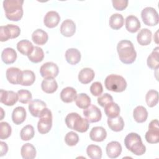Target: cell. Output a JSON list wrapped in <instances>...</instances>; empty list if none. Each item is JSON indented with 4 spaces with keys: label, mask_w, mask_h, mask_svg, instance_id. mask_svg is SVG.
Instances as JSON below:
<instances>
[{
    "label": "cell",
    "mask_w": 159,
    "mask_h": 159,
    "mask_svg": "<svg viewBox=\"0 0 159 159\" xmlns=\"http://www.w3.org/2000/svg\"><path fill=\"white\" fill-rule=\"evenodd\" d=\"M117 51L120 60L124 64H131L136 58L137 53L133 43L128 40L120 41L117 45Z\"/></svg>",
    "instance_id": "6da1fadb"
},
{
    "label": "cell",
    "mask_w": 159,
    "mask_h": 159,
    "mask_svg": "<svg viewBox=\"0 0 159 159\" xmlns=\"http://www.w3.org/2000/svg\"><path fill=\"white\" fill-rule=\"evenodd\" d=\"M22 0H5L3 1V7L6 17L10 20L18 21L23 16Z\"/></svg>",
    "instance_id": "7a4b0ae2"
},
{
    "label": "cell",
    "mask_w": 159,
    "mask_h": 159,
    "mask_svg": "<svg viewBox=\"0 0 159 159\" xmlns=\"http://www.w3.org/2000/svg\"><path fill=\"white\" fill-rule=\"evenodd\" d=\"M125 147L135 155H142L146 151L140 136L134 132L129 134L124 139Z\"/></svg>",
    "instance_id": "3957f363"
},
{
    "label": "cell",
    "mask_w": 159,
    "mask_h": 159,
    "mask_svg": "<svg viewBox=\"0 0 159 159\" xmlns=\"http://www.w3.org/2000/svg\"><path fill=\"white\" fill-rule=\"evenodd\" d=\"M65 123L69 129L81 133L86 132L89 126L88 120L86 118L81 117L76 112L68 114L65 118Z\"/></svg>",
    "instance_id": "277c9868"
},
{
    "label": "cell",
    "mask_w": 159,
    "mask_h": 159,
    "mask_svg": "<svg viewBox=\"0 0 159 159\" xmlns=\"http://www.w3.org/2000/svg\"><path fill=\"white\" fill-rule=\"evenodd\" d=\"M104 84L107 90L116 93L122 92L127 87L125 80L122 76L114 74L109 75L106 78Z\"/></svg>",
    "instance_id": "5b68a950"
},
{
    "label": "cell",
    "mask_w": 159,
    "mask_h": 159,
    "mask_svg": "<svg viewBox=\"0 0 159 159\" xmlns=\"http://www.w3.org/2000/svg\"><path fill=\"white\" fill-rule=\"evenodd\" d=\"M37 124L38 131L41 134L48 133L52 126V114L50 109L45 107L42 110Z\"/></svg>",
    "instance_id": "8992f818"
},
{
    "label": "cell",
    "mask_w": 159,
    "mask_h": 159,
    "mask_svg": "<svg viewBox=\"0 0 159 159\" xmlns=\"http://www.w3.org/2000/svg\"><path fill=\"white\" fill-rule=\"evenodd\" d=\"M141 17L143 23L148 26H155L158 24L159 21L157 11L152 7L144 8L142 11Z\"/></svg>",
    "instance_id": "52a82bcc"
},
{
    "label": "cell",
    "mask_w": 159,
    "mask_h": 159,
    "mask_svg": "<svg viewBox=\"0 0 159 159\" xmlns=\"http://www.w3.org/2000/svg\"><path fill=\"white\" fill-rule=\"evenodd\" d=\"M145 138L149 143H157L159 142V127L157 119H154L150 122L148 130L146 132Z\"/></svg>",
    "instance_id": "ba28073f"
},
{
    "label": "cell",
    "mask_w": 159,
    "mask_h": 159,
    "mask_svg": "<svg viewBox=\"0 0 159 159\" xmlns=\"http://www.w3.org/2000/svg\"><path fill=\"white\" fill-rule=\"evenodd\" d=\"M59 73L57 64L53 62H47L43 64L40 68V73L44 78H55Z\"/></svg>",
    "instance_id": "9c48e42d"
},
{
    "label": "cell",
    "mask_w": 159,
    "mask_h": 159,
    "mask_svg": "<svg viewBox=\"0 0 159 159\" xmlns=\"http://www.w3.org/2000/svg\"><path fill=\"white\" fill-rule=\"evenodd\" d=\"M83 115L89 122H97L101 119V110L94 105H90L83 110Z\"/></svg>",
    "instance_id": "30bf717a"
},
{
    "label": "cell",
    "mask_w": 159,
    "mask_h": 159,
    "mask_svg": "<svg viewBox=\"0 0 159 159\" xmlns=\"http://www.w3.org/2000/svg\"><path fill=\"white\" fill-rule=\"evenodd\" d=\"M19 101L18 94L12 91H5L1 89L0 101L6 106H12Z\"/></svg>",
    "instance_id": "8fae6325"
},
{
    "label": "cell",
    "mask_w": 159,
    "mask_h": 159,
    "mask_svg": "<svg viewBox=\"0 0 159 159\" xmlns=\"http://www.w3.org/2000/svg\"><path fill=\"white\" fill-rule=\"evenodd\" d=\"M45 102L40 99H34L29 102V111L30 114L35 117H39L41 112L46 107Z\"/></svg>",
    "instance_id": "7c38bea8"
},
{
    "label": "cell",
    "mask_w": 159,
    "mask_h": 159,
    "mask_svg": "<svg viewBox=\"0 0 159 159\" xmlns=\"http://www.w3.org/2000/svg\"><path fill=\"white\" fill-rule=\"evenodd\" d=\"M60 20L59 14L53 11H48L45 16L43 23L48 28H54L56 27Z\"/></svg>",
    "instance_id": "4fadbf2b"
},
{
    "label": "cell",
    "mask_w": 159,
    "mask_h": 159,
    "mask_svg": "<svg viewBox=\"0 0 159 159\" xmlns=\"http://www.w3.org/2000/svg\"><path fill=\"white\" fill-rule=\"evenodd\" d=\"M76 31V25L71 19L65 20L60 26L61 34L66 37L73 36Z\"/></svg>",
    "instance_id": "5bb4252c"
},
{
    "label": "cell",
    "mask_w": 159,
    "mask_h": 159,
    "mask_svg": "<svg viewBox=\"0 0 159 159\" xmlns=\"http://www.w3.org/2000/svg\"><path fill=\"white\" fill-rule=\"evenodd\" d=\"M106 153L110 158H117L122 152V146L117 141H112L106 146Z\"/></svg>",
    "instance_id": "9a60e30c"
},
{
    "label": "cell",
    "mask_w": 159,
    "mask_h": 159,
    "mask_svg": "<svg viewBox=\"0 0 159 159\" xmlns=\"http://www.w3.org/2000/svg\"><path fill=\"white\" fill-rule=\"evenodd\" d=\"M107 136V132L102 127L97 126L93 127L89 133V137L94 142H102Z\"/></svg>",
    "instance_id": "2e32d148"
},
{
    "label": "cell",
    "mask_w": 159,
    "mask_h": 159,
    "mask_svg": "<svg viewBox=\"0 0 159 159\" xmlns=\"http://www.w3.org/2000/svg\"><path fill=\"white\" fill-rule=\"evenodd\" d=\"M77 96L76 91L72 87H66L60 93V98L65 103L72 102Z\"/></svg>",
    "instance_id": "e0dca14e"
},
{
    "label": "cell",
    "mask_w": 159,
    "mask_h": 159,
    "mask_svg": "<svg viewBox=\"0 0 159 159\" xmlns=\"http://www.w3.org/2000/svg\"><path fill=\"white\" fill-rule=\"evenodd\" d=\"M125 28L130 33L137 32L140 28V22L135 16H129L125 19Z\"/></svg>",
    "instance_id": "ac0fdd59"
},
{
    "label": "cell",
    "mask_w": 159,
    "mask_h": 159,
    "mask_svg": "<svg viewBox=\"0 0 159 159\" xmlns=\"http://www.w3.org/2000/svg\"><path fill=\"white\" fill-rule=\"evenodd\" d=\"M43 91L46 93L51 94L55 92L58 88V84L53 78H44L41 84Z\"/></svg>",
    "instance_id": "d6986e66"
},
{
    "label": "cell",
    "mask_w": 159,
    "mask_h": 159,
    "mask_svg": "<svg viewBox=\"0 0 159 159\" xmlns=\"http://www.w3.org/2000/svg\"><path fill=\"white\" fill-rule=\"evenodd\" d=\"M22 71L15 67L9 68L6 72V76L7 81L12 84H19V79Z\"/></svg>",
    "instance_id": "ffe728a7"
},
{
    "label": "cell",
    "mask_w": 159,
    "mask_h": 159,
    "mask_svg": "<svg viewBox=\"0 0 159 159\" xmlns=\"http://www.w3.org/2000/svg\"><path fill=\"white\" fill-rule=\"evenodd\" d=\"M35 80V75L34 73L31 70H24L22 71L20 79L19 84L22 86H30Z\"/></svg>",
    "instance_id": "44dd1931"
},
{
    "label": "cell",
    "mask_w": 159,
    "mask_h": 159,
    "mask_svg": "<svg viewBox=\"0 0 159 159\" xmlns=\"http://www.w3.org/2000/svg\"><path fill=\"white\" fill-rule=\"evenodd\" d=\"M65 58L69 64L76 65L81 60V53L76 48H68L65 52Z\"/></svg>",
    "instance_id": "7402d4cb"
},
{
    "label": "cell",
    "mask_w": 159,
    "mask_h": 159,
    "mask_svg": "<svg viewBox=\"0 0 159 159\" xmlns=\"http://www.w3.org/2000/svg\"><path fill=\"white\" fill-rule=\"evenodd\" d=\"M95 76L93 70L89 68H83L78 74V80L82 84H88L93 81Z\"/></svg>",
    "instance_id": "603a6c76"
},
{
    "label": "cell",
    "mask_w": 159,
    "mask_h": 159,
    "mask_svg": "<svg viewBox=\"0 0 159 159\" xmlns=\"http://www.w3.org/2000/svg\"><path fill=\"white\" fill-rule=\"evenodd\" d=\"M26 118V111L24 107L18 106L16 107L12 113V122L16 124L19 125L24 122Z\"/></svg>",
    "instance_id": "cb8c5ba5"
},
{
    "label": "cell",
    "mask_w": 159,
    "mask_h": 159,
    "mask_svg": "<svg viewBox=\"0 0 159 159\" xmlns=\"http://www.w3.org/2000/svg\"><path fill=\"white\" fill-rule=\"evenodd\" d=\"M17 53L12 48L7 47L4 48L1 53V59L2 61L6 64H12L16 60Z\"/></svg>",
    "instance_id": "d4e9b609"
},
{
    "label": "cell",
    "mask_w": 159,
    "mask_h": 159,
    "mask_svg": "<svg viewBox=\"0 0 159 159\" xmlns=\"http://www.w3.org/2000/svg\"><path fill=\"white\" fill-rule=\"evenodd\" d=\"M48 39L47 33L40 29H36L32 34V40L37 45H44L48 41Z\"/></svg>",
    "instance_id": "484cf974"
},
{
    "label": "cell",
    "mask_w": 159,
    "mask_h": 159,
    "mask_svg": "<svg viewBox=\"0 0 159 159\" xmlns=\"http://www.w3.org/2000/svg\"><path fill=\"white\" fill-rule=\"evenodd\" d=\"M152 32L148 29H142L138 33L137 40L138 43L142 46L148 45L152 41Z\"/></svg>",
    "instance_id": "4316f807"
},
{
    "label": "cell",
    "mask_w": 159,
    "mask_h": 159,
    "mask_svg": "<svg viewBox=\"0 0 159 159\" xmlns=\"http://www.w3.org/2000/svg\"><path fill=\"white\" fill-rule=\"evenodd\" d=\"M133 117L137 122L142 123L147 119L148 112L143 106H138L134 109Z\"/></svg>",
    "instance_id": "83f0119b"
},
{
    "label": "cell",
    "mask_w": 159,
    "mask_h": 159,
    "mask_svg": "<svg viewBox=\"0 0 159 159\" xmlns=\"http://www.w3.org/2000/svg\"><path fill=\"white\" fill-rule=\"evenodd\" d=\"M107 124L109 127L114 132H120L124 127V120L120 116L114 118H108Z\"/></svg>",
    "instance_id": "f1b7e54d"
},
{
    "label": "cell",
    "mask_w": 159,
    "mask_h": 159,
    "mask_svg": "<svg viewBox=\"0 0 159 159\" xmlns=\"http://www.w3.org/2000/svg\"><path fill=\"white\" fill-rule=\"evenodd\" d=\"M20 154L24 159H33L36 156V149L32 144L27 143L22 146Z\"/></svg>",
    "instance_id": "f546056e"
},
{
    "label": "cell",
    "mask_w": 159,
    "mask_h": 159,
    "mask_svg": "<svg viewBox=\"0 0 159 159\" xmlns=\"http://www.w3.org/2000/svg\"><path fill=\"white\" fill-rule=\"evenodd\" d=\"M104 112L108 118H114L119 116L120 114V107L116 102H111L104 107Z\"/></svg>",
    "instance_id": "4dcf8cb0"
},
{
    "label": "cell",
    "mask_w": 159,
    "mask_h": 159,
    "mask_svg": "<svg viewBox=\"0 0 159 159\" xmlns=\"http://www.w3.org/2000/svg\"><path fill=\"white\" fill-rule=\"evenodd\" d=\"M158 50L159 48L157 47L153 49L152 52L149 55L147 58V65L152 70H157L159 67V60H158Z\"/></svg>",
    "instance_id": "1f68e13d"
},
{
    "label": "cell",
    "mask_w": 159,
    "mask_h": 159,
    "mask_svg": "<svg viewBox=\"0 0 159 159\" xmlns=\"http://www.w3.org/2000/svg\"><path fill=\"white\" fill-rule=\"evenodd\" d=\"M34 46L28 40H22L17 44V49L24 55L28 56L33 50Z\"/></svg>",
    "instance_id": "d6a6232c"
},
{
    "label": "cell",
    "mask_w": 159,
    "mask_h": 159,
    "mask_svg": "<svg viewBox=\"0 0 159 159\" xmlns=\"http://www.w3.org/2000/svg\"><path fill=\"white\" fill-rule=\"evenodd\" d=\"M124 22V19L122 15L117 13L112 14L110 17L109 20V26L114 30H118L120 29L123 26Z\"/></svg>",
    "instance_id": "836d02e7"
},
{
    "label": "cell",
    "mask_w": 159,
    "mask_h": 159,
    "mask_svg": "<svg viewBox=\"0 0 159 159\" xmlns=\"http://www.w3.org/2000/svg\"><path fill=\"white\" fill-rule=\"evenodd\" d=\"M27 57L30 61L37 63L43 60L44 58V53L42 48L39 47L35 46L32 52Z\"/></svg>",
    "instance_id": "e575fe53"
},
{
    "label": "cell",
    "mask_w": 159,
    "mask_h": 159,
    "mask_svg": "<svg viewBox=\"0 0 159 159\" xmlns=\"http://www.w3.org/2000/svg\"><path fill=\"white\" fill-rule=\"evenodd\" d=\"M75 103L78 107L84 109L91 105V99L88 94L85 93H80L77 94Z\"/></svg>",
    "instance_id": "d590c367"
},
{
    "label": "cell",
    "mask_w": 159,
    "mask_h": 159,
    "mask_svg": "<svg viewBox=\"0 0 159 159\" xmlns=\"http://www.w3.org/2000/svg\"><path fill=\"white\" fill-rule=\"evenodd\" d=\"M145 101L147 104L150 107L156 106L158 102V93L154 89L149 90L145 96Z\"/></svg>",
    "instance_id": "8d00e7d4"
},
{
    "label": "cell",
    "mask_w": 159,
    "mask_h": 159,
    "mask_svg": "<svg viewBox=\"0 0 159 159\" xmlns=\"http://www.w3.org/2000/svg\"><path fill=\"white\" fill-rule=\"evenodd\" d=\"M88 156L91 159H101L102 157V150L96 145H89L86 148Z\"/></svg>",
    "instance_id": "74e56055"
},
{
    "label": "cell",
    "mask_w": 159,
    "mask_h": 159,
    "mask_svg": "<svg viewBox=\"0 0 159 159\" xmlns=\"http://www.w3.org/2000/svg\"><path fill=\"white\" fill-rule=\"evenodd\" d=\"M35 134L34 129L31 125H27L24 127L20 133V139L24 141H27L32 139Z\"/></svg>",
    "instance_id": "f35d334b"
},
{
    "label": "cell",
    "mask_w": 159,
    "mask_h": 159,
    "mask_svg": "<svg viewBox=\"0 0 159 159\" xmlns=\"http://www.w3.org/2000/svg\"><path fill=\"white\" fill-rule=\"evenodd\" d=\"M12 129L11 125L6 122L0 123V139L1 140L7 139L11 134Z\"/></svg>",
    "instance_id": "ab89813d"
},
{
    "label": "cell",
    "mask_w": 159,
    "mask_h": 159,
    "mask_svg": "<svg viewBox=\"0 0 159 159\" xmlns=\"http://www.w3.org/2000/svg\"><path fill=\"white\" fill-rule=\"evenodd\" d=\"M79 141V137L78 134L73 131L68 132L65 137V142L68 146H75Z\"/></svg>",
    "instance_id": "60d3db41"
},
{
    "label": "cell",
    "mask_w": 159,
    "mask_h": 159,
    "mask_svg": "<svg viewBox=\"0 0 159 159\" xmlns=\"http://www.w3.org/2000/svg\"><path fill=\"white\" fill-rule=\"evenodd\" d=\"M19 101L22 104H27L32 101L31 93L26 89H20L17 91Z\"/></svg>",
    "instance_id": "b9f144b4"
},
{
    "label": "cell",
    "mask_w": 159,
    "mask_h": 159,
    "mask_svg": "<svg viewBox=\"0 0 159 159\" xmlns=\"http://www.w3.org/2000/svg\"><path fill=\"white\" fill-rule=\"evenodd\" d=\"M90 91L93 96H99L103 91L102 84L98 81L93 83L90 86Z\"/></svg>",
    "instance_id": "7bdbcfd3"
},
{
    "label": "cell",
    "mask_w": 159,
    "mask_h": 159,
    "mask_svg": "<svg viewBox=\"0 0 159 159\" xmlns=\"http://www.w3.org/2000/svg\"><path fill=\"white\" fill-rule=\"evenodd\" d=\"M113 98L111 95L108 93H104L100 95L98 98V102L101 107H104L107 104L112 102Z\"/></svg>",
    "instance_id": "ee69618b"
},
{
    "label": "cell",
    "mask_w": 159,
    "mask_h": 159,
    "mask_svg": "<svg viewBox=\"0 0 159 159\" xmlns=\"http://www.w3.org/2000/svg\"><path fill=\"white\" fill-rule=\"evenodd\" d=\"M114 8L117 11H123L128 5L127 0H113L112 1Z\"/></svg>",
    "instance_id": "f6af8a7d"
},
{
    "label": "cell",
    "mask_w": 159,
    "mask_h": 159,
    "mask_svg": "<svg viewBox=\"0 0 159 159\" xmlns=\"http://www.w3.org/2000/svg\"><path fill=\"white\" fill-rule=\"evenodd\" d=\"M7 27L9 30L11 39L17 38L20 35V29L17 25L14 24H7Z\"/></svg>",
    "instance_id": "bcb514c9"
},
{
    "label": "cell",
    "mask_w": 159,
    "mask_h": 159,
    "mask_svg": "<svg viewBox=\"0 0 159 159\" xmlns=\"http://www.w3.org/2000/svg\"><path fill=\"white\" fill-rule=\"evenodd\" d=\"M11 39V35L9 30L7 27L6 26H1L0 27V40L1 42H5Z\"/></svg>",
    "instance_id": "7dc6e473"
},
{
    "label": "cell",
    "mask_w": 159,
    "mask_h": 159,
    "mask_svg": "<svg viewBox=\"0 0 159 159\" xmlns=\"http://www.w3.org/2000/svg\"><path fill=\"white\" fill-rule=\"evenodd\" d=\"M0 146H1V157H2L3 155H6L8 151V147L6 143L4 142H0Z\"/></svg>",
    "instance_id": "c3c4849f"
},
{
    "label": "cell",
    "mask_w": 159,
    "mask_h": 159,
    "mask_svg": "<svg viewBox=\"0 0 159 159\" xmlns=\"http://www.w3.org/2000/svg\"><path fill=\"white\" fill-rule=\"evenodd\" d=\"M158 31L157 30L156 34H155V36H153V39L155 40V42L157 43H158Z\"/></svg>",
    "instance_id": "681fc988"
},
{
    "label": "cell",
    "mask_w": 159,
    "mask_h": 159,
    "mask_svg": "<svg viewBox=\"0 0 159 159\" xmlns=\"http://www.w3.org/2000/svg\"><path fill=\"white\" fill-rule=\"evenodd\" d=\"M1 111H2V113L3 110H2V108H1ZM2 118H3V114H2V117H1V119H0V120H2Z\"/></svg>",
    "instance_id": "f907efd6"
}]
</instances>
